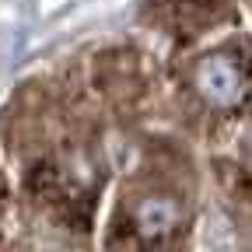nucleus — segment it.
Here are the masks:
<instances>
[{
    "label": "nucleus",
    "mask_w": 252,
    "mask_h": 252,
    "mask_svg": "<svg viewBox=\"0 0 252 252\" xmlns=\"http://www.w3.org/2000/svg\"><path fill=\"white\" fill-rule=\"evenodd\" d=\"M133 220H137L140 252H172L182 228V207L172 196L154 193L133 207Z\"/></svg>",
    "instance_id": "f257e3e1"
},
{
    "label": "nucleus",
    "mask_w": 252,
    "mask_h": 252,
    "mask_svg": "<svg viewBox=\"0 0 252 252\" xmlns=\"http://www.w3.org/2000/svg\"><path fill=\"white\" fill-rule=\"evenodd\" d=\"M193 84L196 91L203 94V98L210 105H235L242 98V91H245V74L242 67L228 56V53H210L196 63V70H193Z\"/></svg>",
    "instance_id": "f03ea898"
}]
</instances>
